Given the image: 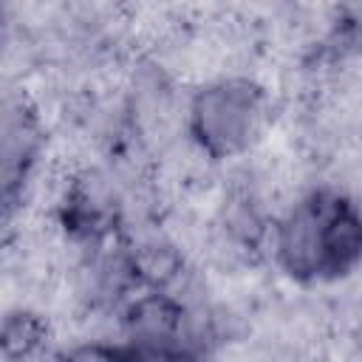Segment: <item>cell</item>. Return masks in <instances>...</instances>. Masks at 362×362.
I'll list each match as a JSON object with an SVG mask.
<instances>
[{
  "label": "cell",
  "mask_w": 362,
  "mask_h": 362,
  "mask_svg": "<svg viewBox=\"0 0 362 362\" xmlns=\"http://www.w3.org/2000/svg\"><path fill=\"white\" fill-rule=\"evenodd\" d=\"M54 362H130V356L124 345L88 339V342H76L62 351H54Z\"/></svg>",
  "instance_id": "3"
},
{
  "label": "cell",
  "mask_w": 362,
  "mask_h": 362,
  "mask_svg": "<svg viewBox=\"0 0 362 362\" xmlns=\"http://www.w3.org/2000/svg\"><path fill=\"white\" fill-rule=\"evenodd\" d=\"M269 119V90L249 76H226L189 93L187 133L212 158H235L263 139Z\"/></svg>",
  "instance_id": "1"
},
{
  "label": "cell",
  "mask_w": 362,
  "mask_h": 362,
  "mask_svg": "<svg viewBox=\"0 0 362 362\" xmlns=\"http://www.w3.org/2000/svg\"><path fill=\"white\" fill-rule=\"evenodd\" d=\"M51 345V320L37 308H8L3 317V359L25 362Z\"/></svg>",
  "instance_id": "2"
}]
</instances>
